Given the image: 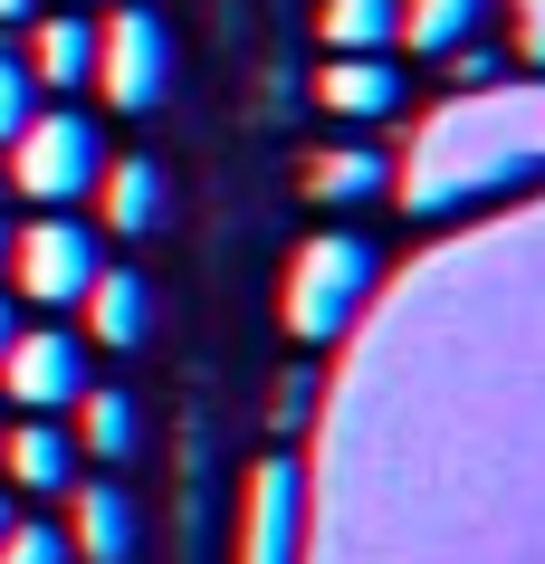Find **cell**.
<instances>
[{"label":"cell","mask_w":545,"mask_h":564,"mask_svg":"<svg viewBox=\"0 0 545 564\" xmlns=\"http://www.w3.org/2000/svg\"><path fill=\"white\" fill-rule=\"evenodd\" d=\"M345 383L469 449V545H306V564H545V210L450 239Z\"/></svg>","instance_id":"1"},{"label":"cell","mask_w":545,"mask_h":564,"mask_svg":"<svg viewBox=\"0 0 545 564\" xmlns=\"http://www.w3.org/2000/svg\"><path fill=\"white\" fill-rule=\"evenodd\" d=\"M393 182H402V210H422V220L545 192V77L450 96V106L412 134V153H402Z\"/></svg>","instance_id":"2"},{"label":"cell","mask_w":545,"mask_h":564,"mask_svg":"<svg viewBox=\"0 0 545 564\" xmlns=\"http://www.w3.org/2000/svg\"><path fill=\"white\" fill-rule=\"evenodd\" d=\"M383 288V259H373V239L355 230H316L287 259V335L297 345H345L363 326V306Z\"/></svg>","instance_id":"3"},{"label":"cell","mask_w":545,"mask_h":564,"mask_svg":"<svg viewBox=\"0 0 545 564\" xmlns=\"http://www.w3.org/2000/svg\"><path fill=\"white\" fill-rule=\"evenodd\" d=\"M96 173H106L96 116H30L10 134V192H30L39 210H67L77 192H96Z\"/></svg>","instance_id":"4"},{"label":"cell","mask_w":545,"mask_h":564,"mask_svg":"<svg viewBox=\"0 0 545 564\" xmlns=\"http://www.w3.org/2000/svg\"><path fill=\"white\" fill-rule=\"evenodd\" d=\"M10 278H20V297L30 306H77L87 297V278L106 259H96V230L87 220H67V210H39L30 230H10Z\"/></svg>","instance_id":"5"},{"label":"cell","mask_w":545,"mask_h":564,"mask_svg":"<svg viewBox=\"0 0 545 564\" xmlns=\"http://www.w3.org/2000/svg\"><path fill=\"white\" fill-rule=\"evenodd\" d=\"M96 87H106L116 116H153L173 96V30L153 10H116L106 39H96Z\"/></svg>","instance_id":"6"},{"label":"cell","mask_w":545,"mask_h":564,"mask_svg":"<svg viewBox=\"0 0 545 564\" xmlns=\"http://www.w3.org/2000/svg\"><path fill=\"white\" fill-rule=\"evenodd\" d=\"M240 564H306V469L277 449L249 469L240 498Z\"/></svg>","instance_id":"7"},{"label":"cell","mask_w":545,"mask_h":564,"mask_svg":"<svg viewBox=\"0 0 545 564\" xmlns=\"http://www.w3.org/2000/svg\"><path fill=\"white\" fill-rule=\"evenodd\" d=\"M0 392H10L20 412H67V402L87 392V335L20 326V335H10V355H0Z\"/></svg>","instance_id":"8"},{"label":"cell","mask_w":545,"mask_h":564,"mask_svg":"<svg viewBox=\"0 0 545 564\" xmlns=\"http://www.w3.org/2000/svg\"><path fill=\"white\" fill-rule=\"evenodd\" d=\"M0 469H10V488L20 498H67L77 488V441H67L58 421H20V431H0Z\"/></svg>","instance_id":"9"},{"label":"cell","mask_w":545,"mask_h":564,"mask_svg":"<svg viewBox=\"0 0 545 564\" xmlns=\"http://www.w3.org/2000/svg\"><path fill=\"white\" fill-rule=\"evenodd\" d=\"M316 106L345 124H383L402 106V67L393 58H326L316 67Z\"/></svg>","instance_id":"10"},{"label":"cell","mask_w":545,"mask_h":564,"mask_svg":"<svg viewBox=\"0 0 545 564\" xmlns=\"http://www.w3.org/2000/svg\"><path fill=\"white\" fill-rule=\"evenodd\" d=\"M306 192L326 210H363V202L393 192V153L383 144H326V153H306Z\"/></svg>","instance_id":"11"},{"label":"cell","mask_w":545,"mask_h":564,"mask_svg":"<svg viewBox=\"0 0 545 564\" xmlns=\"http://www.w3.org/2000/svg\"><path fill=\"white\" fill-rule=\"evenodd\" d=\"M77 306H87V345H116V355H134L144 326H153V288L134 278V268H96Z\"/></svg>","instance_id":"12"},{"label":"cell","mask_w":545,"mask_h":564,"mask_svg":"<svg viewBox=\"0 0 545 564\" xmlns=\"http://www.w3.org/2000/svg\"><path fill=\"white\" fill-rule=\"evenodd\" d=\"M96 210H106V230H124V239L163 230V210H173V192H163V163H144V153L106 163V173H96Z\"/></svg>","instance_id":"13"},{"label":"cell","mask_w":545,"mask_h":564,"mask_svg":"<svg viewBox=\"0 0 545 564\" xmlns=\"http://www.w3.org/2000/svg\"><path fill=\"white\" fill-rule=\"evenodd\" d=\"M77 517H67V555H87V564H124L134 555V498H124V488H106V478H96V488H77Z\"/></svg>","instance_id":"14"},{"label":"cell","mask_w":545,"mask_h":564,"mask_svg":"<svg viewBox=\"0 0 545 564\" xmlns=\"http://www.w3.org/2000/svg\"><path fill=\"white\" fill-rule=\"evenodd\" d=\"M20 39H30L20 58H30L39 87H87V77H96V20H77V10H58V20H30Z\"/></svg>","instance_id":"15"},{"label":"cell","mask_w":545,"mask_h":564,"mask_svg":"<svg viewBox=\"0 0 545 564\" xmlns=\"http://www.w3.org/2000/svg\"><path fill=\"white\" fill-rule=\"evenodd\" d=\"M316 39H326V58H383L402 39V0H326Z\"/></svg>","instance_id":"16"},{"label":"cell","mask_w":545,"mask_h":564,"mask_svg":"<svg viewBox=\"0 0 545 564\" xmlns=\"http://www.w3.org/2000/svg\"><path fill=\"white\" fill-rule=\"evenodd\" d=\"M488 10H498V0H402V39H412L422 58H450V48L479 39Z\"/></svg>","instance_id":"17"},{"label":"cell","mask_w":545,"mask_h":564,"mask_svg":"<svg viewBox=\"0 0 545 564\" xmlns=\"http://www.w3.org/2000/svg\"><path fill=\"white\" fill-rule=\"evenodd\" d=\"M77 431H87L96 459H124L134 449V402L124 392H77Z\"/></svg>","instance_id":"18"},{"label":"cell","mask_w":545,"mask_h":564,"mask_svg":"<svg viewBox=\"0 0 545 564\" xmlns=\"http://www.w3.org/2000/svg\"><path fill=\"white\" fill-rule=\"evenodd\" d=\"M0 564H77V555H67V527H48V517H10V527H0Z\"/></svg>","instance_id":"19"},{"label":"cell","mask_w":545,"mask_h":564,"mask_svg":"<svg viewBox=\"0 0 545 564\" xmlns=\"http://www.w3.org/2000/svg\"><path fill=\"white\" fill-rule=\"evenodd\" d=\"M30 116H39V77H30V58H20V48H0V144H10Z\"/></svg>","instance_id":"20"},{"label":"cell","mask_w":545,"mask_h":564,"mask_svg":"<svg viewBox=\"0 0 545 564\" xmlns=\"http://www.w3.org/2000/svg\"><path fill=\"white\" fill-rule=\"evenodd\" d=\"M440 67H450V87L459 96H479V87H508V48H450V58H440Z\"/></svg>","instance_id":"21"},{"label":"cell","mask_w":545,"mask_h":564,"mask_svg":"<svg viewBox=\"0 0 545 564\" xmlns=\"http://www.w3.org/2000/svg\"><path fill=\"white\" fill-rule=\"evenodd\" d=\"M508 58L526 67V77H545V0H508Z\"/></svg>","instance_id":"22"},{"label":"cell","mask_w":545,"mask_h":564,"mask_svg":"<svg viewBox=\"0 0 545 564\" xmlns=\"http://www.w3.org/2000/svg\"><path fill=\"white\" fill-rule=\"evenodd\" d=\"M39 20V0H0V30H30Z\"/></svg>","instance_id":"23"},{"label":"cell","mask_w":545,"mask_h":564,"mask_svg":"<svg viewBox=\"0 0 545 564\" xmlns=\"http://www.w3.org/2000/svg\"><path fill=\"white\" fill-rule=\"evenodd\" d=\"M10 335H20V297L0 288V355H10Z\"/></svg>","instance_id":"24"},{"label":"cell","mask_w":545,"mask_h":564,"mask_svg":"<svg viewBox=\"0 0 545 564\" xmlns=\"http://www.w3.org/2000/svg\"><path fill=\"white\" fill-rule=\"evenodd\" d=\"M10 517H20V498H0V527H10Z\"/></svg>","instance_id":"25"},{"label":"cell","mask_w":545,"mask_h":564,"mask_svg":"<svg viewBox=\"0 0 545 564\" xmlns=\"http://www.w3.org/2000/svg\"><path fill=\"white\" fill-rule=\"evenodd\" d=\"M0 259H10V220H0Z\"/></svg>","instance_id":"26"},{"label":"cell","mask_w":545,"mask_h":564,"mask_svg":"<svg viewBox=\"0 0 545 564\" xmlns=\"http://www.w3.org/2000/svg\"><path fill=\"white\" fill-rule=\"evenodd\" d=\"M67 10H87V0H67Z\"/></svg>","instance_id":"27"}]
</instances>
